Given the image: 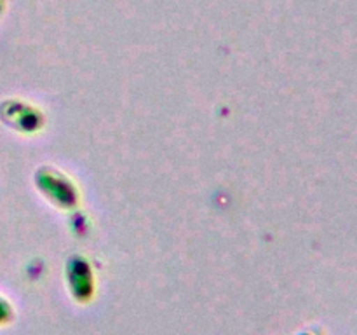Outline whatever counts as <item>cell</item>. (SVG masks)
Listing matches in <instances>:
<instances>
[{"label":"cell","instance_id":"cell-1","mask_svg":"<svg viewBox=\"0 0 357 335\" xmlns=\"http://www.w3.org/2000/svg\"><path fill=\"white\" fill-rule=\"evenodd\" d=\"M66 283H68L70 295L80 304H86L94 295V276L89 264L84 258L73 257L66 267Z\"/></svg>","mask_w":357,"mask_h":335},{"label":"cell","instance_id":"cell-2","mask_svg":"<svg viewBox=\"0 0 357 335\" xmlns=\"http://www.w3.org/2000/svg\"><path fill=\"white\" fill-rule=\"evenodd\" d=\"M35 117H37L35 110L30 112L28 105L21 103V101L7 100L0 103V121L6 122L9 128L17 129V131L33 129L37 126Z\"/></svg>","mask_w":357,"mask_h":335},{"label":"cell","instance_id":"cell-3","mask_svg":"<svg viewBox=\"0 0 357 335\" xmlns=\"http://www.w3.org/2000/svg\"><path fill=\"white\" fill-rule=\"evenodd\" d=\"M14 316H16L14 306L10 304V300L7 299V297H3L2 293H0V327H6V325L13 323Z\"/></svg>","mask_w":357,"mask_h":335},{"label":"cell","instance_id":"cell-4","mask_svg":"<svg viewBox=\"0 0 357 335\" xmlns=\"http://www.w3.org/2000/svg\"><path fill=\"white\" fill-rule=\"evenodd\" d=\"M298 335H316V334H312V332H302V334H298Z\"/></svg>","mask_w":357,"mask_h":335}]
</instances>
